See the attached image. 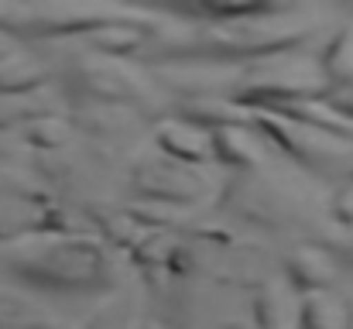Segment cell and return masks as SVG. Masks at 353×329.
I'll use <instances>...</instances> for the list:
<instances>
[{
	"mask_svg": "<svg viewBox=\"0 0 353 329\" xmlns=\"http://www.w3.org/2000/svg\"><path fill=\"white\" fill-rule=\"evenodd\" d=\"M7 271L14 281L34 292H97L107 281V257L86 240H48L7 254Z\"/></svg>",
	"mask_w": 353,
	"mask_h": 329,
	"instance_id": "6da1fadb",
	"label": "cell"
},
{
	"mask_svg": "<svg viewBox=\"0 0 353 329\" xmlns=\"http://www.w3.org/2000/svg\"><path fill=\"white\" fill-rule=\"evenodd\" d=\"M0 329H48V319L31 302L0 292Z\"/></svg>",
	"mask_w": 353,
	"mask_h": 329,
	"instance_id": "7a4b0ae2",
	"label": "cell"
}]
</instances>
